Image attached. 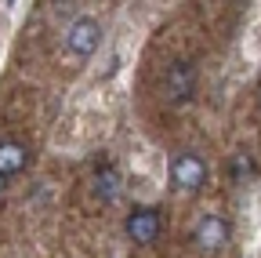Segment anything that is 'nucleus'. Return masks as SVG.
Segmentation results:
<instances>
[{
    "instance_id": "1",
    "label": "nucleus",
    "mask_w": 261,
    "mask_h": 258,
    "mask_svg": "<svg viewBox=\"0 0 261 258\" xmlns=\"http://www.w3.org/2000/svg\"><path fill=\"white\" fill-rule=\"evenodd\" d=\"M211 178V164L203 153L196 149H181L171 156V189L178 193H200Z\"/></svg>"
},
{
    "instance_id": "2",
    "label": "nucleus",
    "mask_w": 261,
    "mask_h": 258,
    "mask_svg": "<svg viewBox=\"0 0 261 258\" xmlns=\"http://www.w3.org/2000/svg\"><path fill=\"white\" fill-rule=\"evenodd\" d=\"M200 91V69H196L192 58H174L167 73H163V95H167L171 106H189Z\"/></svg>"
},
{
    "instance_id": "3",
    "label": "nucleus",
    "mask_w": 261,
    "mask_h": 258,
    "mask_svg": "<svg viewBox=\"0 0 261 258\" xmlns=\"http://www.w3.org/2000/svg\"><path fill=\"white\" fill-rule=\"evenodd\" d=\"M163 229H167V218H163V211L152 207V204H135V207L127 211V218H123L127 240L130 244H142V247L156 244L163 237Z\"/></svg>"
},
{
    "instance_id": "4",
    "label": "nucleus",
    "mask_w": 261,
    "mask_h": 258,
    "mask_svg": "<svg viewBox=\"0 0 261 258\" xmlns=\"http://www.w3.org/2000/svg\"><path fill=\"white\" fill-rule=\"evenodd\" d=\"M102 22H98L94 15H76L69 22V29H65V51H69L76 62H87L98 55V48H102Z\"/></svg>"
},
{
    "instance_id": "5",
    "label": "nucleus",
    "mask_w": 261,
    "mask_h": 258,
    "mask_svg": "<svg viewBox=\"0 0 261 258\" xmlns=\"http://www.w3.org/2000/svg\"><path fill=\"white\" fill-rule=\"evenodd\" d=\"M228 240H232V222H228L225 215L207 211V215L196 218V225H192V244H196V251L221 254V251L228 247Z\"/></svg>"
},
{
    "instance_id": "6",
    "label": "nucleus",
    "mask_w": 261,
    "mask_h": 258,
    "mask_svg": "<svg viewBox=\"0 0 261 258\" xmlns=\"http://www.w3.org/2000/svg\"><path fill=\"white\" fill-rule=\"evenodd\" d=\"M29 146L18 142V138H0V178H11V175H22L29 168Z\"/></svg>"
},
{
    "instance_id": "7",
    "label": "nucleus",
    "mask_w": 261,
    "mask_h": 258,
    "mask_svg": "<svg viewBox=\"0 0 261 258\" xmlns=\"http://www.w3.org/2000/svg\"><path fill=\"white\" fill-rule=\"evenodd\" d=\"M98 193H102L106 200H113V197H116V171H113V168L98 171Z\"/></svg>"
},
{
    "instance_id": "8",
    "label": "nucleus",
    "mask_w": 261,
    "mask_h": 258,
    "mask_svg": "<svg viewBox=\"0 0 261 258\" xmlns=\"http://www.w3.org/2000/svg\"><path fill=\"white\" fill-rule=\"evenodd\" d=\"M232 175H236V182L247 178V175H254V160H250L247 153H240V156L232 160Z\"/></svg>"
},
{
    "instance_id": "9",
    "label": "nucleus",
    "mask_w": 261,
    "mask_h": 258,
    "mask_svg": "<svg viewBox=\"0 0 261 258\" xmlns=\"http://www.w3.org/2000/svg\"><path fill=\"white\" fill-rule=\"evenodd\" d=\"M4 193H8V178H0V200H4Z\"/></svg>"
},
{
    "instance_id": "10",
    "label": "nucleus",
    "mask_w": 261,
    "mask_h": 258,
    "mask_svg": "<svg viewBox=\"0 0 261 258\" xmlns=\"http://www.w3.org/2000/svg\"><path fill=\"white\" fill-rule=\"evenodd\" d=\"M257 109H261V84H257Z\"/></svg>"
}]
</instances>
